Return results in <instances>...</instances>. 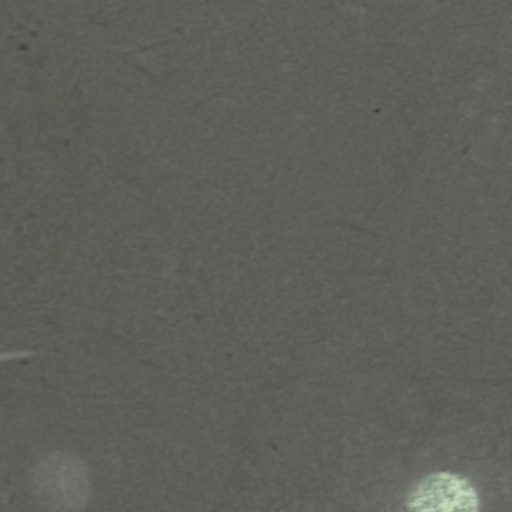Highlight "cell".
<instances>
[{"label": "cell", "instance_id": "obj_1", "mask_svg": "<svg viewBox=\"0 0 512 512\" xmlns=\"http://www.w3.org/2000/svg\"><path fill=\"white\" fill-rule=\"evenodd\" d=\"M32 490L49 510L83 509L91 495V481L86 464L77 456L53 451L42 457L32 471Z\"/></svg>", "mask_w": 512, "mask_h": 512}, {"label": "cell", "instance_id": "obj_2", "mask_svg": "<svg viewBox=\"0 0 512 512\" xmlns=\"http://www.w3.org/2000/svg\"><path fill=\"white\" fill-rule=\"evenodd\" d=\"M480 499L473 484L447 471L426 475L408 493L406 508L414 512H476Z\"/></svg>", "mask_w": 512, "mask_h": 512}]
</instances>
